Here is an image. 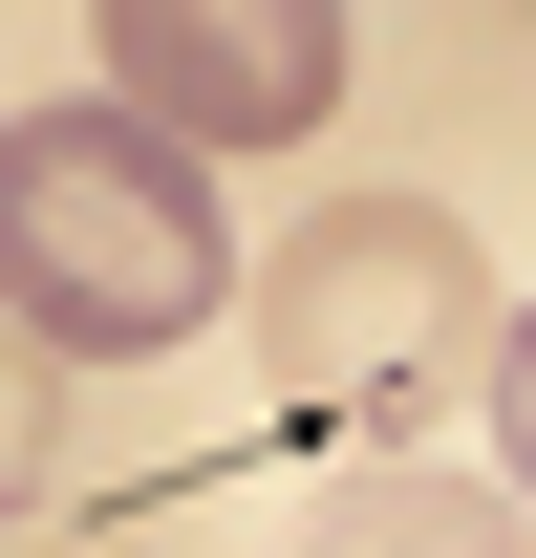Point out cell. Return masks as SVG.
<instances>
[{"label": "cell", "mask_w": 536, "mask_h": 558, "mask_svg": "<svg viewBox=\"0 0 536 558\" xmlns=\"http://www.w3.org/2000/svg\"><path fill=\"white\" fill-rule=\"evenodd\" d=\"M215 301H236V236H215V172L150 108L65 86V108L0 130V323L44 365H172Z\"/></svg>", "instance_id": "6da1fadb"}, {"label": "cell", "mask_w": 536, "mask_h": 558, "mask_svg": "<svg viewBox=\"0 0 536 558\" xmlns=\"http://www.w3.org/2000/svg\"><path fill=\"white\" fill-rule=\"evenodd\" d=\"M494 258H472L429 194H343V215H301L258 258V387H279V429L301 451H365V473H407V429L429 409H472L494 387Z\"/></svg>", "instance_id": "7a4b0ae2"}, {"label": "cell", "mask_w": 536, "mask_h": 558, "mask_svg": "<svg viewBox=\"0 0 536 558\" xmlns=\"http://www.w3.org/2000/svg\"><path fill=\"white\" fill-rule=\"evenodd\" d=\"M108 108H150V130L194 150H301L343 108V22L322 0H108Z\"/></svg>", "instance_id": "3957f363"}, {"label": "cell", "mask_w": 536, "mask_h": 558, "mask_svg": "<svg viewBox=\"0 0 536 558\" xmlns=\"http://www.w3.org/2000/svg\"><path fill=\"white\" fill-rule=\"evenodd\" d=\"M279 558H536V537H515V494H451V473H343Z\"/></svg>", "instance_id": "277c9868"}, {"label": "cell", "mask_w": 536, "mask_h": 558, "mask_svg": "<svg viewBox=\"0 0 536 558\" xmlns=\"http://www.w3.org/2000/svg\"><path fill=\"white\" fill-rule=\"evenodd\" d=\"M44 429H65V365L0 323V494H44Z\"/></svg>", "instance_id": "5b68a950"}, {"label": "cell", "mask_w": 536, "mask_h": 558, "mask_svg": "<svg viewBox=\"0 0 536 558\" xmlns=\"http://www.w3.org/2000/svg\"><path fill=\"white\" fill-rule=\"evenodd\" d=\"M494 451H515V494H536V301L494 323Z\"/></svg>", "instance_id": "8992f818"}]
</instances>
